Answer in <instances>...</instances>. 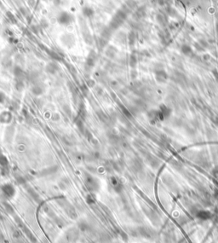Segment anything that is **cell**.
<instances>
[{"instance_id": "7a4b0ae2", "label": "cell", "mask_w": 218, "mask_h": 243, "mask_svg": "<svg viewBox=\"0 0 218 243\" xmlns=\"http://www.w3.org/2000/svg\"><path fill=\"white\" fill-rule=\"evenodd\" d=\"M57 21L60 25L68 26L73 22V16L67 11H62L59 14L57 17Z\"/></svg>"}, {"instance_id": "3957f363", "label": "cell", "mask_w": 218, "mask_h": 243, "mask_svg": "<svg viewBox=\"0 0 218 243\" xmlns=\"http://www.w3.org/2000/svg\"><path fill=\"white\" fill-rule=\"evenodd\" d=\"M171 113V110L170 108H168L165 105H161L160 106V109L158 111V116H159V120H163L164 119L168 118L170 116Z\"/></svg>"}, {"instance_id": "9a60e30c", "label": "cell", "mask_w": 218, "mask_h": 243, "mask_svg": "<svg viewBox=\"0 0 218 243\" xmlns=\"http://www.w3.org/2000/svg\"><path fill=\"white\" fill-rule=\"evenodd\" d=\"M4 98H5L4 94L2 93V92H0V102H3V100H4Z\"/></svg>"}, {"instance_id": "8992f818", "label": "cell", "mask_w": 218, "mask_h": 243, "mask_svg": "<svg viewBox=\"0 0 218 243\" xmlns=\"http://www.w3.org/2000/svg\"><path fill=\"white\" fill-rule=\"evenodd\" d=\"M95 61H96V54H95V51H91V53L89 54V56L87 57V60H86V66L89 68H93L95 63Z\"/></svg>"}, {"instance_id": "8fae6325", "label": "cell", "mask_w": 218, "mask_h": 243, "mask_svg": "<svg viewBox=\"0 0 218 243\" xmlns=\"http://www.w3.org/2000/svg\"><path fill=\"white\" fill-rule=\"evenodd\" d=\"M136 63H137L136 57L134 56V55H132V56H130V58H129V64H130V66H131L132 68H135L136 65Z\"/></svg>"}, {"instance_id": "9c48e42d", "label": "cell", "mask_w": 218, "mask_h": 243, "mask_svg": "<svg viewBox=\"0 0 218 243\" xmlns=\"http://www.w3.org/2000/svg\"><path fill=\"white\" fill-rule=\"evenodd\" d=\"M182 52L187 56H191L193 55V50L192 48L187 44H183L182 46Z\"/></svg>"}, {"instance_id": "52a82bcc", "label": "cell", "mask_w": 218, "mask_h": 243, "mask_svg": "<svg viewBox=\"0 0 218 243\" xmlns=\"http://www.w3.org/2000/svg\"><path fill=\"white\" fill-rule=\"evenodd\" d=\"M61 41H62V43H63L65 45L70 47V46H72L73 44H74V38H73V35L66 34V35H63V36H62V38H61Z\"/></svg>"}, {"instance_id": "ba28073f", "label": "cell", "mask_w": 218, "mask_h": 243, "mask_svg": "<svg viewBox=\"0 0 218 243\" xmlns=\"http://www.w3.org/2000/svg\"><path fill=\"white\" fill-rule=\"evenodd\" d=\"M32 91L33 93L35 94V95H41L44 91V86L42 84H39V83H36L33 87L32 88Z\"/></svg>"}, {"instance_id": "5b68a950", "label": "cell", "mask_w": 218, "mask_h": 243, "mask_svg": "<svg viewBox=\"0 0 218 243\" xmlns=\"http://www.w3.org/2000/svg\"><path fill=\"white\" fill-rule=\"evenodd\" d=\"M155 78H156V80L159 83H164L166 82L167 78H168V74L167 73L163 70V69H159V70H157L156 73H155Z\"/></svg>"}, {"instance_id": "5bb4252c", "label": "cell", "mask_w": 218, "mask_h": 243, "mask_svg": "<svg viewBox=\"0 0 218 243\" xmlns=\"http://www.w3.org/2000/svg\"><path fill=\"white\" fill-rule=\"evenodd\" d=\"M49 53H50L49 55L51 56L53 59H54V60H60V56H59V55L57 53H55L54 51H50Z\"/></svg>"}, {"instance_id": "277c9868", "label": "cell", "mask_w": 218, "mask_h": 243, "mask_svg": "<svg viewBox=\"0 0 218 243\" xmlns=\"http://www.w3.org/2000/svg\"><path fill=\"white\" fill-rule=\"evenodd\" d=\"M59 70V66L56 62L54 61H51V62H49L46 67H45V71L50 74H54L58 72Z\"/></svg>"}, {"instance_id": "7c38bea8", "label": "cell", "mask_w": 218, "mask_h": 243, "mask_svg": "<svg viewBox=\"0 0 218 243\" xmlns=\"http://www.w3.org/2000/svg\"><path fill=\"white\" fill-rule=\"evenodd\" d=\"M135 40H136V35H135L134 33L131 32V33L129 34V44H134Z\"/></svg>"}, {"instance_id": "30bf717a", "label": "cell", "mask_w": 218, "mask_h": 243, "mask_svg": "<svg viewBox=\"0 0 218 243\" xmlns=\"http://www.w3.org/2000/svg\"><path fill=\"white\" fill-rule=\"evenodd\" d=\"M83 15L84 17H87V18H91L94 15V10L93 9L91 8V7H84L83 9Z\"/></svg>"}, {"instance_id": "4fadbf2b", "label": "cell", "mask_w": 218, "mask_h": 243, "mask_svg": "<svg viewBox=\"0 0 218 243\" xmlns=\"http://www.w3.org/2000/svg\"><path fill=\"white\" fill-rule=\"evenodd\" d=\"M157 20H158V21L160 23V24H164V22H165V18H164V16L163 15H158L157 16Z\"/></svg>"}, {"instance_id": "6da1fadb", "label": "cell", "mask_w": 218, "mask_h": 243, "mask_svg": "<svg viewBox=\"0 0 218 243\" xmlns=\"http://www.w3.org/2000/svg\"><path fill=\"white\" fill-rule=\"evenodd\" d=\"M127 17V14L124 10H118L115 15L112 16V18L110 21V25H109V29L110 30H115L118 27H119L123 22L125 21V20Z\"/></svg>"}, {"instance_id": "2e32d148", "label": "cell", "mask_w": 218, "mask_h": 243, "mask_svg": "<svg viewBox=\"0 0 218 243\" xmlns=\"http://www.w3.org/2000/svg\"><path fill=\"white\" fill-rule=\"evenodd\" d=\"M213 74H214V76H215L216 79H217V80H218V72H217V70H214V71H213Z\"/></svg>"}]
</instances>
